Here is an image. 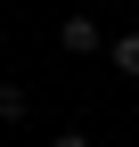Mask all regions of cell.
Segmentation results:
<instances>
[{
  "instance_id": "obj_4",
  "label": "cell",
  "mask_w": 139,
  "mask_h": 147,
  "mask_svg": "<svg viewBox=\"0 0 139 147\" xmlns=\"http://www.w3.org/2000/svg\"><path fill=\"white\" fill-rule=\"evenodd\" d=\"M49 147H90V139H82V131H57V139H49Z\"/></svg>"
},
{
  "instance_id": "obj_2",
  "label": "cell",
  "mask_w": 139,
  "mask_h": 147,
  "mask_svg": "<svg viewBox=\"0 0 139 147\" xmlns=\"http://www.w3.org/2000/svg\"><path fill=\"white\" fill-rule=\"evenodd\" d=\"M107 57H115V74H123V82H139V33H123V41H107Z\"/></svg>"
},
{
  "instance_id": "obj_1",
  "label": "cell",
  "mask_w": 139,
  "mask_h": 147,
  "mask_svg": "<svg viewBox=\"0 0 139 147\" xmlns=\"http://www.w3.org/2000/svg\"><path fill=\"white\" fill-rule=\"evenodd\" d=\"M57 49H65V57H90V49H107V41H98L90 16H65V25H57Z\"/></svg>"
},
{
  "instance_id": "obj_3",
  "label": "cell",
  "mask_w": 139,
  "mask_h": 147,
  "mask_svg": "<svg viewBox=\"0 0 139 147\" xmlns=\"http://www.w3.org/2000/svg\"><path fill=\"white\" fill-rule=\"evenodd\" d=\"M16 115H25V90H16V82H0V123H16Z\"/></svg>"
}]
</instances>
